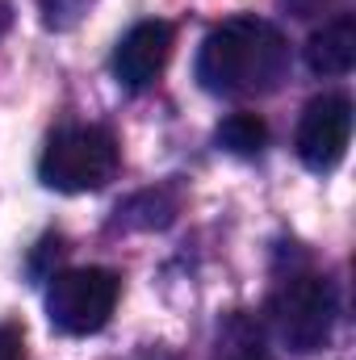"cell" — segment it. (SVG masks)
<instances>
[{
	"label": "cell",
	"instance_id": "6da1fadb",
	"mask_svg": "<svg viewBox=\"0 0 356 360\" xmlns=\"http://www.w3.org/2000/svg\"><path fill=\"white\" fill-rule=\"evenodd\" d=\"M289 72V42L265 17H231L205 34L197 80L214 96H265Z\"/></svg>",
	"mask_w": 356,
	"mask_h": 360
},
{
	"label": "cell",
	"instance_id": "7a4b0ae2",
	"mask_svg": "<svg viewBox=\"0 0 356 360\" xmlns=\"http://www.w3.org/2000/svg\"><path fill=\"white\" fill-rule=\"evenodd\" d=\"M117 139L101 126H68L59 134H51L42 160H38V176L55 193H92L105 188L117 172Z\"/></svg>",
	"mask_w": 356,
	"mask_h": 360
},
{
	"label": "cell",
	"instance_id": "3957f363",
	"mask_svg": "<svg viewBox=\"0 0 356 360\" xmlns=\"http://www.w3.org/2000/svg\"><path fill=\"white\" fill-rule=\"evenodd\" d=\"M268 323L276 331V340L298 352V356H310L319 352L327 340H331V327H336V297H331V285L323 276H289L272 297H268Z\"/></svg>",
	"mask_w": 356,
	"mask_h": 360
},
{
	"label": "cell",
	"instance_id": "277c9868",
	"mask_svg": "<svg viewBox=\"0 0 356 360\" xmlns=\"http://www.w3.org/2000/svg\"><path fill=\"white\" fill-rule=\"evenodd\" d=\"M117 293H122V281L109 269H68L51 276L46 319L59 335H92L109 323Z\"/></svg>",
	"mask_w": 356,
	"mask_h": 360
},
{
	"label": "cell",
	"instance_id": "5b68a950",
	"mask_svg": "<svg viewBox=\"0 0 356 360\" xmlns=\"http://www.w3.org/2000/svg\"><path fill=\"white\" fill-rule=\"evenodd\" d=\"M348 139H352V101L340 92H327V96H314L306 105L298 134H293V147L310 172H331V168H340Z\"/></svg>",
	"mask_w": 356,
	"mask_h": 360
},
{
	"label": "cell",
	"instance_id": "8992f818",
	"mask_svg": "<svg viewBox=\"0 0 356 360\" xmlns=\"http://www.w3.org/2000/svg\"><path fill=\"white\" fill-rule=\"evenodd\" d=\"M172 59V25L168 21H139L113 51V76L130 92L147 89Z\"/></svg>",
	"mask_w": 356,
	"mask_h": 360
},
{
	"label": "cell",
	"instance_id": "52a82bcc",
	"mask_svg": "<svg viewBox=\"0 0 356 360\" xmlns=\"http://www.w3.org/2000/svg\"><path fill=\"white\" fill-rule=\"evenodd\" d=\"M356 63V17H336L306 42V68L314 76H348Z\"/></svg>",
	"mask_w": 356,
	"mask_h": 360
},
{
	"label": "cell",
	"instance_id": "ba28073f",
	"mask_svg": "<svg viewBox=\"0 0 356 360\" xmlns=\"http://www.w3.org/2000/svg\"><path fill=\"white\" fill-rule=\"evenodd\" d=\"M210 360H272L268 356V335L260 327L256 314L248 310H235L218 323V335H214V356Z\"/></svg>",
	"mask_w": 356,
	"mask_h": 360
},
{
	"label": "cell",
	"instance_id": "9c48e42d",
	"mask_svg": "<svg viewBox=\"0 0 356 360\" xmlns=\"http://www.w3.org/2000/svg\"><path fill=\"white\" fill-rule=\"evenodd\" d=\"M218 147L239 155V160H256L268 147V126L256 117V113H231L222 126H218Z\"/></svg>",
	"mask_w": 356,
	"mask_h": 360
},
{
	"label": "cell",
	"instance_id": "30bf717a",
	"mask_svg": "<svg viewBox=\"0 0 356 360\" xmlns=\"http://www.w3.org/2000/svg\"><path fill=\"white\" fill-rule=\"evenodd\" d=\"M92 0H42V21L51 30H72L84 13H89Z\"/></svg>",
	"mask_w": 356,
	"mask_h": 360
},
{
	"label": "cell",
	"instance_id": "8fae6325",
	"mask_svg": "<svg viewBox=\"0 0 356 360\" xmlns=\"http://www.w3.org/2000/svg\"><path fill=\"white\" fill-rule=\"evenodd\" d=\"M0 360H25L21 327H13V323H4V327H0Z\"/></svg>",
	"mask_w": 356,
	"mask_h": 360
},
{
	"label": "cell",
	"instance_id": "7c38bea8",
	"mask_svg": "<svg viewBox=\"0 0 356 360\" xmlns=\"http://www.w3.org/2000/svg\"><path fill=\"white\" fill-rule=\"evenodd\" d=\"M8 21H13V8H8V0H0V34L8 30Z\"/></svg>",
	"mask_w": 356,
	"mask_h": 360
},
{
	"label": "cell",
	"instance_id": "4fadbf2b",
	"mask_svg": "<svg viewBox=\"0 0 356 360\" xmlns=\"http://www.w3.org/2000/svg\"><path fill=\"white\" fill-rule=\"evenodd\" d=\"M151 360H160V356H151Z\"/></svg>",
	"mask_w": 356,
	"mask_h": 360
}]
</instances>
